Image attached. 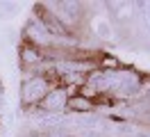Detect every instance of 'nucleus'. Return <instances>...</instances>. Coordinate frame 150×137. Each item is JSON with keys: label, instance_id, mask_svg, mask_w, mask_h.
Wrapping results in <instances>:
<instances>
[{"label": "nucleus", "instance_id": "2", "mask_svg": "<svg viewBox=\"0 0 150 137\" xmlns=\"http://www.w3.org/2000/svg\"><path fill=\"white\" fill-rule=\"evenodd\" d=\"M37 137H46V135H37Z\"/></svg>", "mask_w": 150, "mask_h": 137}, {"label": "nucleus", "instance_id": "1", "mask_svg": "<svg viewBox=\"0 0 150 137\" xmlns=\"http://www.w3.org/2000/svg\"><path fill=\"white\" fill-rule=\"evenodd\" d=\"M68 105L75 108V110H89V108H91V103H89V100H82V98H71V100H68Z\"/></svg>", "mask_w": 150, "mask_h": 137}]
</instances>
